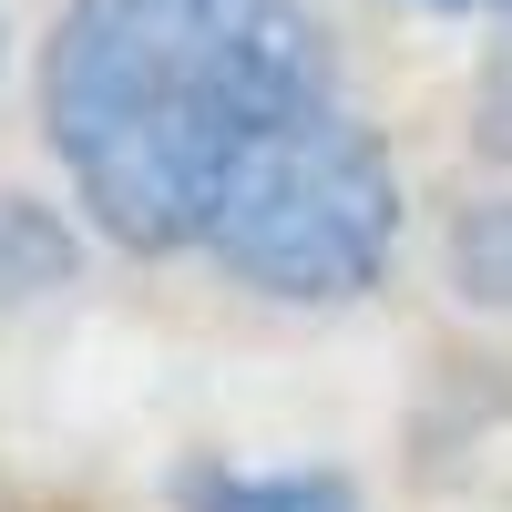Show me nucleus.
I'll list each match as a JSON object with an SVG mask.
<instances>
[{"instance_id": "obj_4", "label": "nucleus", "mask_w": 512, "mask_h": 512, "mask_svg": "<svg viewBox=\"0 0 512 512\" xmlns=\"http://www.w3.org/2000/svg\"><path fill=\"white\" fill-rule=\"evenodd\" d=\"M451 287H461V308L512 318V195L461 205V226H451Z\"/></svg>"}, {"instance_id": "obj_1", "label": "nucleus", "mask_w": 512, "mask_h": 512, "mask_svg": "<svg viewBox=\"0 0 512 512\" xmlns=\"http://www.w3.org/2000/svg\"><path fill=\"white\" fill-rule=\"evenodd\" d=\"M328 41L297 0H72L41 52V134L113 246H205L287 123L328 113Z\"/></svg>"}, {"instance_id": "obj_5", "label": "nucleus", "mask_w": 512, "mask_h": 512, "mask_svg": "<svg viewBox=\"0 0 512 512\" xmlns=\"http://www.w3.org/2000/svg\"><path fill=\"white\" fill-rule=\"evenodd\" d=\"M482 11H502V21H512V0H482Z\"/></svg>"}, {"instance_id": "obj_3", "label": "nucleus", "mask_w": 512, "mask_h": 512, "mask_svg": "<svg viewBox=\"0 0 512 512\" xmlns=\"http://www.w3.org/2000/svg\"><path fill=\"white\" fill-rule=\"evenodd\" d=\"M175 502L185 512H359L338 472H226V461H195Z\"/></svg>"}, {"instance_id": "obj_2", "label": "nucleus", "mask_w": 512, "mask_h": 512, "mask_svg": "<svg viewBox=\"0 0 512 512\" xmlns=\"http://www.w3.org/2000/svg\"><path fill=\"white\" fill-rule=\"evenodd\" d=\"M216 267L246 277L256 297H287V308H338V297H369L379 267L400 246V175L349 113H308L287 123L236 175L226 216H216Z\"/></svg>"}]
</instances>
